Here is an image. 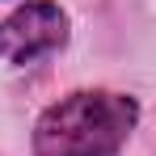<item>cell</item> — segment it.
<instances>
[{
  "instance_id": "cell-2",
  "label": "cell",
  "mask_w": 156,
  "mask_h": 156,
  "mask_svg": "<svg viewBox=\"0 0 156 156\" xmlns=\"http://www.w3.org/2000/svg\"><path fill=\"white\" fill-rule=\"evenodd\" d=\"M68 42V17L51 0H30L0 21V55L9 63H34Z\"/></svg>"
},
{
  "instance_id": "cell-1",
  "label": "cell",
  "mask_w": 156,
  "mask_h": 156,
  "mask_svg": "<svg viewBox=\"0 0 156 156\" xmlns=\"http://www.w3.org/2000/svg\"><path fill=\"white\" fill-rule=\"evenodd\" d=\"M139 105L127 93L84 89L55 101L34 127L38 156H114L135 131Z\"/></svg>"
}]
</instances>
